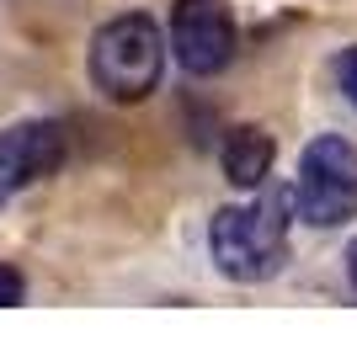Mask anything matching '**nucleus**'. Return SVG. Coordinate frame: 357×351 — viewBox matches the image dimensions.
Here are the masks:
<instances>
[{
	"instance_id": "1",
	"label": "nucleus",
	"mask_w": 357,
	"mask_h": 351,
	"mask_svg": "<svg viewBox=\"0 0 357 351\" xmlns=\"http://www.w3.org/2000/svg\"><path fill=\"white\" fill-rule=\"evenodd\" d=\"M213 261L235 282L272 277L288 256V192H272L256 208H224L213 219Z\"/></svg>"
},
{
	"instance_id": "2",
	"label": "nucleus",
	"mask_w": 357,
	"mask_h": 351,
	"mask_svg": "<svg viewBox=\"0 0 357 351\" xmlns=\"http://www.w3.org/2000/svg\"><path fill=\"white\" fill-rule=\"evenodd\" d=\"M160 64H165V43L149 16H112L91 38V80L112 102H144L160 86Z\"/></svg>"
},
{
	"instance_id": "3",
	"label": "nucleus",
	"mask_w": 357,
	"mask_h": 351,
	"mask_svg": "<svg viewBox=\"0 0 357 351\" xmlns=\"http://www.w3.org/2000/svg\"><path fill=\"white\" fill-rule=\"evenodd\" d=\"M294 208H298V219L320 224V229L347 224L357 213V149L347 139H314L304 149Z\"/></svg>"
},
{
	"instance_id": "4",
	"label": "nucleus",
	"mask_w": 357,
	"mask_h": 351,
	"mask_svg": "<svg viewBox=\"0 0 357 351\" xmlns=\"http://www.w3.org/2000/svg\"><path fill=\"white\" fill-rule=\"evenodd\" d=\"M171 48L187 75H219L235 54V22L224 11V0H176Z\"/></svg>"
},
{
	"instance_id": "5",
	"label": "nucleus",
	"mask_w": 357,
	"mask_h": 351,
	"mask_svg": "<svg viewBox=\"0 0 357 351\" xmlns=\"http://www.w3.org/2000/svg\"><path fill=\"white\" fill-rule=\"evenodd\" d=\"M64 160V128L48 123V117H32V123H16V128L0 133V203L16 197L22 187L54 176Z\"/></svg>"
},
{
	"instance_id": "6",
	"label": "nucleus",
	"mask_w": 357,
	"mask_h": 351,
	"mask_svg": "<svg viewBox=\"0 0 357 351\" xmlns=\"http://www.w3.org/2000/svg\"><path fill=\"white\" fill-rule=\"evenodd\" d=\"M224 171H229V181L235 187H261L272 171V139L261 128H229V139H224Z\"/></svg>"
},
{
	"instance_id": "7",
	"label": "nucleus",
	"mask_w": 357,
	"mask_h": 351,
	"mask_svg": "<svg viewBox=\"0 0 357 351\" xmlns=\"http://www.w3.org/2000/svg\"><path fill=\"white\" fill-rule=\"evenodd\" d=\"M336 75H342V91L352 96V107H357V48H347L342 54V64H336Z\"/></svg>"
},
{
	"instance_id": "8",
	"label": "nucleus",
	"mask_w": 357,
	"mask_h": 351,
	"mask_svg": "<svg viewBox=\"0 0 357 351\" xmlns=\"http://www.w3.org/2000/svg\"><path fill=\"white\" fill-rule=\"evenodd\" d=\"M0 304H22V277L11 266H0Z\"/></svg>"
},
{
	"instance_id": "9",
	"label": "nucleus",
	"mask_w": 357,
	"mask_h": 351,
	"mask_svg": "<svg viewBox=\"0 0 357 351\" xmlns=\"http://www.w3.org/2000/svg\"><path fill=\"white\" fill-rule=\"evenodd\" d=\"M347 261H352V282H357V245H352V256H347Z\"/></svg>"
}]
</instances>
